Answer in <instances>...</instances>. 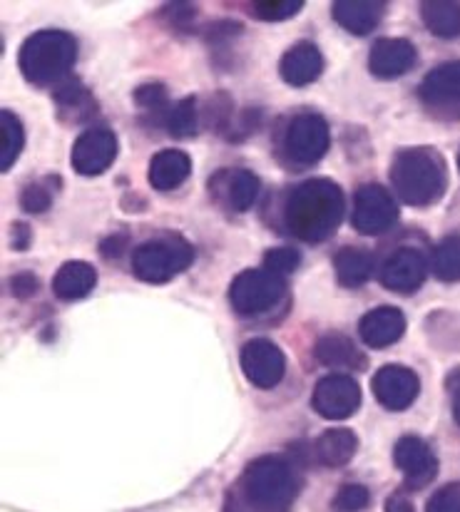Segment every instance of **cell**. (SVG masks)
<instances>
[{
	"mask_svg": "<svg viewBox=\"0 0 460 512\" xmlns=\"http://www.w3.org/2000/svg\"><path fill=\"white\" fill-rule=\"evenodd\" d=\"M421 15L428 30L438 38H456L460 35V5L456 3H423Z\"/></svg>",
	"mask_w": 460,
	"mask_h": 512,
	"instance_id": "484cf974",
	"label": "cell"
},
{
	"mask_svg": "<svg viewBox=\"0 0 460 512\" xmlns=\"http://www.w3.org/2000/svg\"><path fill=\"white\" fill-rule=\"evenodd\" d=\"M344 219V194L331 179H309L289 194L284 224L301 242H326Z\"/></svg>",
	"mask_w": 460,
	"mask_h": 512,
	"instance_id": "7a4b0ae2",
	"label": "cell"
},
{
	"mask_svg": "<svg viewBox=\"0 0 460 512\" xmlns=\"http://www.w3.org/2000/svg\"><path fill=\"white\" fill-rule=\"evenodd\" d=\"M0 132H3V150H0V170L8 172L10 167L15 165V160L23 152V125H20L18 117L13 115L10 110H3L0 115Z\"/></svg>",
	"mask_w": 460,
	"mask_h": 512,
	"instance_id": "4316f807",
	"label": "cell"
},
{
	"mask_svg": "<svg viewBox=\"0 0 460 512\" xmlns=\"http://www.w3.org/2000/svg\"><path fill=\"white\" fill-rule=\"evenodd\" d=\"M448 391L453 398V413H456V421L460 423V368L448 376Z\"/></svg>",
	"mask_w": 460,
	"mask_h": 512,
	"instance_id": "f35d334b",
	"label": "cell"
},
{
	"mask_svg": "<svg viewBox=\"0 0 460 512\" xmlns=\"http://www.w3.org/2000/svg\"><path fill=\"white\" fill-rule=\"evenodd\" d=\"M416 48L413 43L403 38H383L371 48V58H368V68L376 78L393 80L406 75L408 70L416 65Z\"/></svg>",
	"mask_w": 460,
	"mask_h": 512,
	"instance_id": "9a60e30c",
	"label": "cell"
},
{
	"mask_svg": "<svg viewBox=\"0 0 460 512\" xmlns=\"http://www.w3.org/2000/svg\"><path fill=\"white\" fill-rule=\"evenodd\" d=\"M386 5L373 0H339L334 3V20L354 35H368L378 28Z\"/></svg>",
	"mask_w": 460,
	"mask_h": 512,
	"instance_id": "ffe728a7",
	"label": "cell"
},
{
	"mask_svg": "<svg viewBox=\"0 0 460 512\" xmlns=\"http://www.w3.org/2000/svg\"><path fill=\"white\" fill-rule=\"evenodd\" d=\"M316 358L329 368L364 366V356H361L359 348L354 346V341L339 334H329L324 336V339H319V343H316Z\"/></svg>",
	"mask_w": 460,
	"mask_h": 512,
	"instance_id": "d4e9b609",
	"label": "cell"
},
{
	"mask_svg": "<svg viewBox=\"0 0 460 512\" xmlns=\"http://www.w3.org/2000/svg\"><path fill=\"white\" fill-rule=\"evenodd\" d=\"M299 264H301V256L296 254L294 249H272V252L267 254V259H264V266L279 276L291 274Z\"/></svg>",
	"mask_w": 460,
	"mask_h": 512,
	"instance_id": "836d02e7",
	"label": "cell"
},
{
	"mask_svg": "<svg viewBox=\"0 0 460 512\" xmlns=\"http://www.w3.org/2000/svg\"><path fill=\"white\" fill-rule=\"evenodd\" d=\"M428 512H460V488L451 485V488L438 490L428 503Z\"/></svg>",
	"mask_w": 460,
	"mask_h": 512,
	"instance_id": "d590c367",
	"label": "cell"
},
{
	"mask_svg": "<svg viewBox=\"0 0 460 512\" xmlns=\"http://www.w3.org/2000/svg\"><path fill=\"white\" fill-rule=\"evenodd\" d=\"M192 172V160L180 150H162L150 162V184L160 192H172Z\"/></svg>",
	"mask_w": 460,
	"mask_h": 512,
	"instance_id": "7402d4cb",
	"label": "cell"
},
{
	"mask_svg": "<svg viewBox=\"0 0 460 512\" xmlns=\"http://www.w3.org/2000/svg\"><path fill=\"white\" fill-rule=\"evenodd\" d=\"M192 261V244L184 242L182 237H175V234H167V237L142 244L132 254V271H135L137 279L147 281V284H165V281L187 271Z\"/></svg>",
	"mask_w": 460,
	"mask_h": 512,
	"instance_id": "5b68a950",
	"label": "cell"
},
{
	"mask_svg": "<svg viewBox=\"0 0 460 512\" xmlns=\"http://www.w3.org/2000/svg\"><path fill=\"white\" fill-rule=\"evenodd\" d=\"M391 182L403 202L411 207H426L438 202L446 189V165L441 155L426 147L401 150L393 157Z\"/></svg>",
	"mask_w": 460,
	"mask_h": 512,
	"instance_id": "3957f363",
	"label": "cell"
},
{
	"mask_svg": "<svg viewBox=\"0 0 460 512\" xmlns=\"http://www.w3.org/2000/svg\"><path fill=\"white\" fill-rule=\"evenodd\" d=\"M359 334L366 346L371 348H386L393 346L403 334H406V316L393 306H378V309L368 311L361 319Z\"/></svg>",
	"mask_w": 460,
	"mask_h": 512,
	"instance_id": "e0dca14e",
	"label": "cell"
},
{
	"mask_svg": "<svg viewBox=\"0 0 460 512\" xmlns=\"http://www.w3.org/2000/svg\"><path fill=\"white\" fill-rule=\"evenodd\" d=\"M299 498V480L284 458L267 455L247 465L234 483L227 512H289Z\"/></svg>",
	"mask_w": 460,
	"mask_h": 512,
	"instance_id": "6da1fadb",
	"label": "cell"
},
{
	"mask_svg": "<svg viewBox=\"0 0 460 512\" xmlns=\"http://www.w3.org/2000/svg\"><path fill=\"white\" fill-rule=\"evenodd\" d=\"M418 95L426 110L436 117H456L460 112V65H443L433 70L423 80Z\"/></svg>",
	"mask_w": 460,
	"mask_h": 512,
	"instance_id": "4fadbf2b",
	"label": "cell"
},
{
	"mask_svg": "<svg viewBox=\"0 0 460 512\" xmlns=\"http://www.w3.org/2000/svg\"><path fill=\"white\" fill-rule=\"evenodd\" d=\"M371 388L376 401L381 403L386 411L401 413L413 406V401L418 398V391H421V383H418V376L411 368L383 366L381 371L373 376Z\"/></svg>",
	"mask_w": 460,
	"mask_h": 512,
	"instance_id": "30bf717a",
	"label": "cell"
},
{
	"mask_svg": "<svg viewBox=\"0 0 460 512\" xmlns=\"http://www.w3.org/2000/svg\"><path fill=\"white\" fill-rule=\"evenodd\" d=\"M311 403H314V411L326 421H346L359 411L361 386L351 376L331 373L316 383Z\"/></svg>",
	"mask_w": 460,
	"mask_h": 512,
	"instance_id": "ba28073f",
	"label": "cell"
},
{
	"mask_svg": "<svg viewBox=\"0 0 460 512\" xmlns=\"http://www.w3.org/2000/svg\"><path fill=\"white\" fill-rule=\"evenodd\" d=\"M197 100L187 97L167 110V130L175 137H192L197 132Z\"/></svg>",
	"mask_w": 460,
	"mask_h": 512,
	"instance_id": "83f0119b",
	"label": "cell"
},
{
	"mask_svg": "<svg viewBox=\"0 0 460 512\" xmlns=\"http://www.w3.org/2000/svg\"><path fill=\"white\" fill-rule=\"evenodd\" d=\"M286 286L279 274L269 269H247L232 281L229 301L242 316H259L272 311L284 296Z\"/></svg>",
	"mask_w": 460,
	"mask_h": 512,
	"instance_id": "8992f818",
	"label": "cell"
},
{
	"mask_svg": "<svg viewBox=\"0 0 460 512\" xmlns=\"http://www.w3.org/2000/svg\"><path fill=\"white\" fill-rule=\"evenodd\" d=\"M135 102L140 107H145V110H160V107H165V102H167V90L157 83L142 85V87H137Z\"/></svg>",
	"mask_w": 460,
	"mask_h": 512,
	"instance_id": "e575fe53",
	"label": "cell"
},
{
	"mask_svg": "<svg viewBox=\"0 0 460 512\" xmlns=\"http://www.w3.org/2000/svg\"><path fill=\"white\" fill-rule=\"evenodd\" d=\"M321 70H324V58H321V50L314 43H299L289 48L279 65L281 78L294 87L319 80Z\"/></svg>",
	"mask_w": 460,
	"mask_h": 512,
	"instance_id": "ac0fdd59",
	"label": "cell"
},
{
	"mask_svg": "<svg viewBox=\"0 0 460 512\" xmlns=\"http://www.w3.org/2000/svg\"><path fill=\"white\" fill-rule=\"evenodd\" d=\"M20 202H23L25 212L43 214V212H48L50 204H53V189L45 187L43 182L28 184V187L23 189V197H20Z\"/></svg>",
	"mask_w": 460,
	"mask_h": 512,
	"instance_id": "d6a6232c",
	"label": "cell"
},
{
	"mask_svg": "<svg viewBox=\"0 0 460 512\" xmlns=\"http://www.w3.org/2000/svg\"><path fill=\"white\" fill-rule=\"evenodd\" d=\"M371 503V495L364 485H344L334 498V508L339 512H361Z\"/></svg>",
	"mask_w": 460,
	"mask_h": 512,
	"instance_id": "1f68e13d",
	"label": "cell"
},
{
	"mask_svg": "<svg viewBox=\"0 0 460 512\" xmlns=\"http://www.w3.org/2000/svg\"><path fill=\"white\" fill-rule=\"evenodd\" d=\"M386 512H416V508H413V503L408 500V495L393 493L391 498L386 500Z\"/></svg>",
	"mask_w": 460,
	"mask_h": 512,
	"instance_id": "74e56055",
	"label": "cell"
},
{
	"mask_svg": "<svg viewBox=\"0 0 460 512\" xmlns=\"http://www.w3.org/2000/svg\"><path fill=\"white\" fill-rule=\"evenodd\" d=\"M214 182L219 184L217 194H222L224 204H227L232 212H247L254 207L259 197V179L247 170H232L222 172L214 177Z\"/></svg>",
	"mask_w": 460,
	"mask_h": 512,
	"instance_id": "d6986e66",
	"label": "cell"
},
{
	"mask_svg": "<svg viewBox=\"0 0 460 512\" xmlns=\"http://www.w3.org/2000/svg\"><path fill=\"white\" fill-rule=\"evenodd\" d=\"M55 102H58L60 110H73V107H80V110H83V105L92 107V100L88 92H85V87L73 78L63 80V83L58 85V90H55Z\"/></svg>",
	"mask_w": 460,
	"mask_h": 512,
	"instance_id": "4dcf8cb0",
	"label": "cell"
},
{
	"mask_svg": "<svg viewBox=\"0 0 460 512\" xmlns=\"http://www.w3.org/2000/svg\"><path fill=\"white\" fill-rule=\"evenodd\" d=\"M10 289H13V294L18 299H28V296H33L38 291V279L33 274H18L10 281Z\"/></svg>",
	"mask_w": 460,
	"mask_h": 512,
	"instance_id": "8d00e7d4",
	"label": "cell"
},
{
	"mask_svg": "<svg viewBox=\"0 0 460 512\" xmlns=\"http://www.w3.org/2000/svg\"><path fill=\"white\" fill-rule=\"evenodd\" d=\"M433 271L443 281L460 279V239H446L433 252Z\"/></svg>",
	"mask_w": 460,
	"mask_h": 512,
	"instance_id": "f1b7e54d",
	"label": "cell"
},
{
	"mask_svg": "<svg viewBox=\"0 0 460 512\" xmlns=\"http://www.w3.org/2000/svg\"><path fill=\"white\" fill-rule=\"evenodd\" d=\"M117 157V137L115 132L107 127H92V130L83 132L73 147V170L85 177H95L102 174L107 167L115 162Z\"/></svg>",
	"mask_w": 460,
	"mask_h": 512,
	"instance_id": "8fae6325",
	"label": "cell"
},
{
	"mask_svg": "<svg viewBox=\"0 0 460 512\" xmlns=\"http://www.w3.org/2000/svg\"><path fill=\"white\" fill-rule=\"evenodd\" d=\"M359 450V438L354 430L349 428H334L326 430L319 440H316V458L329 468H341L349 463Z\"/></svg>",
	"mask_w": 460,
	"mask_h": 512,
	"instance_id": "603a6c76",
	"label": "cell"
},
{
	"mask_svg": "<svg viewBox=\"0 0 460 512\" xmlns=\"http://www.w3.org/2000/svg\"><path fill=\"white\" fill-rule=\"evenodd\" d=\"M78 58V43L63 30H40L23 43L18 55L20 73L33 85H50L68 80Z\"/></svg>",
	"mask_w": 460,
	"mask_h": 512,
	"instance_id": "277c9868",
	"label": "cell"
},
{
	"mask_svg": "<svg viewBox=\"0 0 460 512\" xmlns=\"http://www.w3.org/2000/svg\"><path fill=\"white\" fill-rule=\"evenodd\" d=\"M242 371L257 388H274L284 378L286 358L276 343L252 339L242 348Z\"/></svg>",
	"mask_w": 460,
	"mask_h": 512,
	"instance_id": "7c38bea8",
	"label": "cell"
},
{
	"mask_svg": "<svg viewBox=\"0 0 460 512\" xmlns=\"http://www.w3.org/2000/svg\"><path fill=\"white\" fill-rule=\"evenodd\" d=\"M301 8H304L301 0H262V3H254V15L274 23V20L294 18Z\"/></svg>",
	"mask_w": 460,
	"mask_h": 512,
	"instance_id": "f546056e",
	"label": "cell"
},
{
	"mask_svg": "<svg viewBox=\"0 0 460 512\" xmlns=\"http://www.w3.org/2000/svg\"><path fill=\"white\" fill-rule=\"evenodd\" d=\"M393 463H396V468L406 478V485H411V488H423L438 473L436 455L416 435H406V438L398 440L396 448H393Z\"/></svg>",
	"mask_w": 460,
	"mask_h": 512,
	"instance_id": "5bb4252c",
	"label": "cell"
},
{
	"mask_svg": "<svg viewBox=\"0 0 460 512\" xmlns=\"http://www.w3.org/2000/svg\"><path fill=\"white\" fill-rule=\"evenodd\" d=\"M426 279V259L418 249H398L381 269V284L398 294H411Z\"/></svg>",
	"mask_w": 460,
	"mask_h": 512,
	"instance_id": "2e32d148",
	"label": "cell"
},
{
	"mask_svg": "<svg viewBox=\"0 0 460 512\" xmlns=\"http://www.w3.org/2000/svg\"><path fill=\"white\" fill-rule=\"evenodd\" d=\"M334 269L339 284L349 286V289L364 286L373 276V256L364 252V249L346 247L334 256Z\"/></svg>",
	"mask_w": 460,
	"mask_h": 512,
	"instance_id": "cb8c5ba5",
	"label": "cell"
},
{
	"mask_svg": "<svg viewBox=\"0 0 460 512\" xmlns=\"http://www.w3.org/2000/svg\"><path fill=\"white\" fill-rule=\"evenodd\" d=\"M398 222V204L391 194L378 184H364L356 192L354 204V227L361 234L376 237L388 232Z\"/></svg>",
	"mask_w": 460,
	"mask_h": 512,
	"instance_id": "9c48e42d",
	"label": "cell"
},
{
	"mask_svg": "<svg viewBox=\"0 0 460 512\" xmlns=\"http://www.w3.org/2000/svg\"><path fill=\"white\" fill-rule=\"evenodd\" d=\"M329 145V125H326L324 117L314 115V112H304V115L294 117L291 125L286 127L284 152L294 165H316L319 160H324Z\"/></svg>",
	"mask_w": 460,
	"mask_h": 512,
	"instance_id": "52a82bcc",
	"label": "cell"
},
{
	"mask_svg": "<svg viewBox=\"0 0 460 512\" xmlns=\"http://www.w3.org/2000/svg\"><path fill=\"white\" fill-rule=\"evenodd\" d=\"M97 271L88 261H68L58 269L53 279V291L63 301H80L95 289Z\"/></svg>",
	"mask_w": 460,
	"mask_h": 512,
	"instance_id": "44dd1931",
	"label": "cell"
}]
</instances>
